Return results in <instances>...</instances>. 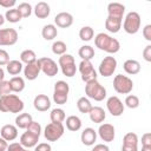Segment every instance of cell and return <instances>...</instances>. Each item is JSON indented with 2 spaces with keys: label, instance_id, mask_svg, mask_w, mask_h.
<instances>
[{
  "label": "cell",
  "instance_id": "6da1fadb",
  "mask_svg": "<svg viewBox=\"0 0 151 151\" xmlns=\"http://www.w3.org/2000/svg\"><path fill=\"white\" fill-rule=\"evenodd\" d=\"M94 44L96 46L101 50L105 51L107 53H117L120 50V44L116 38H112L111 35L106 34V33H98L94 38Z\"/></svg>",
  "mask_w": 151,
  "mask_h": 151
},
{
  "label": "cell",
  "instance_id": "7a4b0ae2",
  "mask_svg": "<svg viewBox=\"0 0 151 151\" xmlns=\"http://www.w3.org/2000/svg\"><path fill=\"white\" fill-rule=\"evenodd\" d=\"M24 110V101L17 94H7L0 97V111L19 113Z\"/></svg>",
  "mask_w": 151,
  "mask_h": 151
},
{
  "label": "cell",
  "instance_id": "3957f363",
  "mask_svg": "<svg viewBox=\"0 0 151 151\" xmlns=\"http://www.w3.org/2000/svg\"><path fill=\"white\" fill-rule=\"evenodd\" d=\"M85 93L88 98H91L96 101H101L106 98V88L103 85H100V83L97 79L86 83Z\"/></svg>",
  "mask_w": 151,
  "mask_h": 151
},
{
  "label": "cell",
  "instance_id": "277c9868",
  "mask_svg": "<svg viewBox=\"0 0 151 151\" xmlns=\"http://www.w3.org/2000/svg\"><path fill=\"white\" fill-rule=\"evenodd\" d=\"M140 15L137 13V12H129L124 19V22H123V28L126 33L129 34H136L139 28H140Z\"/></svg>",
  "mask_w": 151,
  "mask_h": 151
},
{
  "label": "cell",
  "instance_id": "5b68a950",
  "mask_svg": "<svg viewBox=\"0 0 151 151\" xmlns=\"http://www.w3.org/2000/svg\"><path fill=\"white\" fill-rule=\"evenodd\" d=\"M113 88L117 93L129 94L133 88V81L126 76L117 74L113 79Z\"/></svg>",
  "mask_w": 151,
  "mask_h": 151
},
{
  "label": "cell",
  "instance_id": "8992f818",
  "mask_svg": "<svg viewBox=\"0 0 151 151\" xmlns=\"http://www.w3.org/2000/svg\"><path fill=\"white\" fill-rule=\"evenodd\" d=\"M65 132L63 123H50L44 130V137L48 142H57Z\"/></svg>",
  "mask_w": 151,
  "mask_h": 151
},
{
  "label": "cell",
  "instance_id": "52a82bcc",
  "mask_svg": "<svg viewBox=\"0 0 151 151\" xmlns=\"http://www.w3.org/2000/svg\"><path fill=\"white\" fill-rule=\"evenodd\" d=\"M117 68V60L114 57H111V55H107L105 57L100 64H99V67H98V71H99V74L107 78V77H111L114 71Z\"/></svg>",
  "mask_w": 151,
  "mask_h": 151
},
{
  "label": "cell",
  "instance_id": "ba28073f",
  "mask_svg": "<svg viewBox=\"0 0 151 151\" xmlns=\"http://www.w3.org/2000/svg\"><path fill=\"white\" fill-rule=\"evenodd\" d=\"M80 74H81V80L85 83H88L91 80L97 79V72L90 60H81L78 67Z\"/></svg>",
  "mask_w": 151,
  "mask_h": 151
},
{
  "label": "cell",
  "instance_id": "9c48e42d",
  "mask_svg": "<svg viewBox=\"0 0 151 151\" xmlns=\"http://www.w3.org/2000/svg\"><path fill=\"white\" fill-rule=\"evenodd\" d=\"M38 60H39V64H40V70H41V72L44 74H46L47 77H54V76H57L59 68L57 66V63L53 59L45 57V58H40Z\"/></svg>",
  "mask_w": 151,
  "mask_h": 151
},
{
  "label": "cell",
  "instance_id": "30bf717a",
  "mask_svg": "<svg viewBox=\"0 0 151 151\" xmlns=\"http://www.w3.org/2000/svg\"><path fill=\"white\" fill-rule=\"evenodd\" d=\"M18 41V32L14 28L0 29V46H12Z\"/></svg>",
  "mask_w": 151,
  "mask_h": 151
},
{
  "label": "cell",
  "instance_id": "8fae6325",
  "mask_svg": "<svg viewBox=\"0 0 151 151\" xmlns=\"http://www.w3.org/2000/svg\"><path fill=\"white\" fill-rule=\"evenodd\" d=\"M106 107L113 117H119L124 112V104L117 96H111L106 101Z\"/></svg>",
  "mask_w": 151,
  "mask_h": 151
},
{
  "label": "cell",
  "instance_id": "7c38bea8",
  "mask_svg": "<svg viewBox=\"0 0 151 151\" xmlns=\"http://www.w3.org/2000/svg\"><path fill=\"white\" fill-rule=\"evenodd\" d=\"M98 134L99 137L101 138V140L104 142H113L114 139V126L112 124H107V123H104V124H100L99 129H98Z\"/></svg>",
  "mask_w": 151,
  "mask_h": 151
},
{
  "label": "cell",
  "instance_id": "4fadbf2b",
  "mask_svg": "<svg viewBox=\"0 0 151 151\" xmlns=\"http://www.w3.org/2000/svg\"><path fill=\"white\" fill-rule=\"evenodd\" d=\"M40 72H41V70H40V64H39L38 59L31 64H27L24 67V76L28 80H35Z\"/></svg>",
  "mask_w": 151,
  "mask_h": 151
},
{
  "label": "cell",
  "instance_id": "5bb4252c",
  "mask_svg": "<svg viewBox=\"0 0 151 151\" xmlns=\"http://www.w3.org/2000/svg\"><path fill=\"white\" fill-rule=\"evenodd\" d=\"M54 22L58 27L67 28L73 24V17L68 12H60L54 17Z\"/></svg>",
  "mask_w": 151,
  "mask_h": 151
},
{
  "label": "cell",
  "instance_id": "9a60e30c",
  "mask_svg": "<svg viewBox=\"0 0 151 151\" xmlns=\"http://www.w3.org/2000/svg\"><path fill=\"white\" fill-rule=\"evenodd\" d=\"M33 106L40 112H45L51 107V100L46 94H38L33 100Z\"/></svg>",
  "mask_w": 151,
  "mask_h": 151
},
{
  "label": "cell",
  "instance_id": "2e32d148",
  "mask_svg": "<svg viewBox=\"0 0 151 151\" xmlns=\"http://www.w3.org/2000/svg\"><path fill=\"white\" fill-rule=\"evenodd\" d=\"M1 138H4L7 142H12L18 137V127L12 124H6L0 130Z\"/></svg>",
  "mask_w": 151,
  "mask_h": 151
},
{
  "label": "cell",
  "instance_id": "e0dca14e",
  "mask_svg": "<svg viewBox=\"0 0 151 151\" xmlns=\"http://www.w3.org/2000/svg\"><path fill=\"white\" fill-rule=\"evenodd\" d=\"M107 13H109V17L123 20V15L125 13V6L119 2H110L107 5Z\"/></svg>",
  "mask_w": 151,
  "mask_h": 151
},
{
  "label": "cell",
  "instance_id": "ac0fdd59",
  "mask_svg": "<svg viewBox=\"0 0 151 151\" xmlns=\"http://www.w3.org/2000/svg\"><path fill=\"white\" fill-rule=\"evenodd\" d=\"M80 139H81V143H83L84 145H86V146L94 145L96 139H97V132H96L94 129H92V127H86V129H84V131L81 132Z\"/></svg>",
  "mask_w": 151,
  "mask_h": 151
},
{
  "label": "cell",
  "instance_id": "d6986e66",
  "mask_svg": "<svg viewBox=\"0 0 151 151\" xmlns=\"http://www.w3.org/2000/svg\"><path fill=\"white\" fill-rule=\"evenodd\" d=\"M88 114H90V119L93 123H97V124L103 123L105 120V118H106V113H105L104 109L100 107V106H92V109L88 112Z\"/></svg>",
  "mask_w": 151,
  "mask_h": 151
},
{
  "label": "cell",
  "instance_id": "ffe728a7",
  "mask_svg": "<svg viewBox=\"0 0 151 151\" xmlns=\"http://www.w3.org/2000/svg\"><path fill=\"white\" fill-rule=\"evenodd\" d=\"M39 142V137L29 133V132H24L20 137V144L25 147V149H29V147H33L38 144Z\"/></svg>",
  "mask_w": 151,
  "mask_h": 151
},
{
  "label": "cell",
  "instance_id": "44dd1931",
  "mask_svg": "<svg viewBox=\"0 0 151 151\" xmlns=\"http://www.w3.org/2000/svg\"><path fill=\"white\" fill-rule=\"evenodd\" d=\"M122 24H123L122 19H117V18H112L107 15L105 20V28L111 33H118L122 28Z\"/></svg>",
  "mask_w": 151,
  "mask_h": 151
},
{
  "label": "cell",
  "instance_id": "7402d4cb",
  "mask_svg": "<svg viewBox=\"0 0 151 151\" xmlns=\"http://www.w3.org/2000/svg\"><path fill=\"white\" fill-rule=\"evenodd\" d=\"M33 11H34L35 17L39 18V19H45V18H47V17L50 15V12H51L50 5H48L47 2H45V1L38 2V4L35 5V7H34Z\"/></svg>",
  "mask_w": 151,
  "mask_h": 151
},
{
  "label": "cell",
  "instance_id": "603a6c76",
  "mask_svg": "<svg viewBox=\"0 0 151 151\" xmlns=\"http://www.w3.org/2000/svg\"><path fill=\"white\" fill-rule=\"evenodd\" d=\"M123 68L127 74H137L140 71V64L139 61L134 60V59H127L124 64H123Z\"/></svg>",
  "mask_w": 151,
  "mask_h": 151
},
{
  "label": "cell",
  "instance_id": "cb8c5ba5",
  "mask_svg": "<svg viewBox=\"0 0 151 151\" xmlns=\"http://www.w3.org/2000/svg\"><path fill=\"white\" fill-rule=\"evenodd\" d=\"M41 35L45 40H53L57 35H58V29H57V26L53 25V24H47L42 27V31H41Z\"/></svg>",
  "mask_w": 151,
  "mask_h": 151
},
{
  "label": "cell",
  "instance_id": "d4e9b609",
  "mask_svg": "<svg viewBox=\"0 0 151 151\" xmlns=\"http://www.w3.org/2000/svg\"><path fill=\"white\" fill-rule=\"evenodd\" d=\"M66 127L70 131H79L81 129V120L78 116H68L66 118Z\"/></svg>",
  "mask_w": 151,
  "mask_h": 151
},
{
  "label": "cell",
  "instance_id": "484cf974",
  "mask_svg": "<svg viewBox=\"0 0 151 151\" xmlns=\"http://www.w3.org/2000/svg\"><path fill=\"white\" fill-rule=\"evenodd\" d=\"M8 81H9L12 92L19 93V92L24 91V88H25V80H24V78H21V77H13Z\"/></svg>",
  "mask_w": 151,
  "mask_h": 151
},
{
  "label": "cell",
  "instance_id": "4316f807",
  "mask_svg": "<svg viewBox=\"0 0 151 151\" xmlns=\"http://www.w3.org/2000/svg\"><path fill=\"white\" fill-rule=\"evenodd\" d=\"M32 116L29 113H20L15 118V126L19 129H27L29 123L32 122Z\"/></svg>",
  "mask_w": 151,
  "mask_h": 151
},
{
  "label": "cell",
  "instance_id": "83f0119b",
  "mask_svg": "<svg viewBox=\"0 0 151 151\" xmlns=\"http://www.w3.org/2000/svg\"><path fill=\"white\" fill-rule=\"evenodd\" d=\"M6 70L11 76L17 77V74L22 71V63L19 60H9V63L6 65Z\"/></svg>",
  "mask_w": 151,
  "mask_h": 151
},
{
  "label": "cell",
  "instance_id": "f1b7e54d",
  "mask_svg": "<svg viewBox=\"0 0 151 151\" xmlns=\"http://www.w3.org/2000/svg\"><path fill=\"white\" fill-rule=\"evenodd\" d=\"M78 54L81 58V60H90L91 61V59L94 57V50L90 45H84L79 48Z\"/></svg>",
  "mask_w": 151,
  "mask_h": 151
},
{
  "label": "cell",
  "instance_id": "f546056e",
  "mask_svg": "<svg viewBox=\"0 0 151 151\" xmlns=\"http://www.w3.org/2000/svg\"><path fill=\"white\" fill-rule=\"evenodd\" d=\"M50 118H51V122L52 123H63L66 118L65 116V111L63 109H59V107H55L51 111L50 113Z\"/></svg>",
  "mask_w": 151,
  "mask_h": 151
},
{
  "label": "cell",
  "instance_id": "4dcf8cb0",
  "mask_svg": "<svg viewBox=\"0 0 151 151\" xmlns=\"http://www.w3.org/2000/svg\"><path fill=\"white\" fill-rule=\"evenodd\" d=\"M22 19L21 14L19 13V11L17 8H11V9H7L6 13H5V20L9 21V22H19L20 20Z\"/></svg>",
  "mask_w": 151,
  "mask_h": 151
},
{
  "label": "cell",
  "instance_id": "1f68e13d",
  "mask_svg": "<svg viewBox=\"0 0 151 151\" xmlns=\"http://www.w3.org/2000/svg\"><path fill=\"white\" fill-rule=\"evenodd\" d=\"M77 107L81 113H88L92 109V104L86 97H80L77 101Z\"/></svg>",
  "mask_w": 151,
  "mask_h": 151
},
{
  "label": "cell",
  "instance_id": "d6a6232c",
  "mask_svg": "<svg viewBox=\"0 0 151 151\" xmlns=\"http://www.w3.org/2000/svg\"><path fill=\"white\" fill-rule=\"evenodd\" d=\"M35 60H37V55H35V52L32 51V50H25L20 53V61L25 63L26 65L31 64Z\"/></svg>",
  "mask_w": 151,
  "mask_h": 151
},
{
  "label": "cell",
  "instance_id": "836d02e7",
  "mask_svg": "<svg viewBox=\"0 0 151 151\" xmlns=\"http://www.w3.org/2000/svg\"><path fill=\"white\" fill-rule=\"evenodd\" d=\"M94 35V32H93V28L90 27V26H84L80 28L79 31V38L83 40V41H90Z\"/></svg>",
  "mask_w": 151,
  "mask_h": 151
},
{
  "label": "cell",
  "instance_id": "e575fe53",
  "mask_svg": "<svg viewBox=\"0 0 151 151\" xmlns=\"http://www.w3.org/2000/svg\"><path fill=\"white\" fill-rule=\"evenodd\" d=\"M66 50H67V46L64 41L61 40H57L52 44V52L57 55H63L66 53Z\"/></svg>",
  "mask_w": 151,
  "mask_h": 151
},
{
  "label": "cell",
  "instance_id": "d590c367",
  "mask_svg": "<svg viewBox=\"0 0 151 151\" xmlns=\"http://www.w3.org/2000/svg\"><path fill=\"white\" fill-rule=\"evenodd\" d=\"M17 9L19 11V13L21 14L22 18H28L32 13V6L28 2H20L19 6L17 7Z\"/></svg>",
  "mask_w": 151,
  "mask_h": 151
},
{
  "label": "cell",
  "instance_id": "8d00e7d4",
  "mask_svg": "<svg viewBox=\"0 0 151 151\" xmlns=\"http://www.w3.org/2000/svg\"><path fill=\"white\" fill-rule=\"evenodd\" d=\"M123 145H138V136L134 132H127L123 138Z\"/></svg>",
  "mask_w": 151,
  "mask_h": 151
},
{
  "label": "cell",
  "instance_id": "74e56055",
  "mask_svg": "<svg viewBox=\"0 0 151 151\" xmlns=\"http://www.w3.org/2000/svg\"><path fill=\"white\" fill-rule=\"evenodd\" d=\"M124 104L129 107V109H137L139 106V98L134 94H129L126 98H125V101Z\"/></svg>",
  "mask_w": 151,
  "mask_h": 151
},
{
  "label": "cell",
  "instance_id": "f35d334b",
  "mask_svg": "<svg viewBox=\"0 0 151 151\" xmlns=\"http://www.w3.org/2000/svg\"><path fill=\"white\" fill-rule=\"evenodd\" d=\"M26 131L29 132V133H32V134H34V136H37V137H40V133H41V126H40V124H39L38 122L32 120V122L29 123V125L27 126Z\"/></svg>",
  "mask_w": 151,
  "mask_h": 151
},
{
  "label": "cell",
  "instance_id": "ab89813d",
  "mask_svg": "<svg viewBox=\"0 0 151 151\" xmlns=\"http://www.w3.org/2000/svg\"><path fill=\"white\" fill-rule=\"evenodd\" d=\"M54 91L55 92H63V93H66L68 94L70 92V86L66 81L64 80H58L55 84H54Z\"/></svg>",
  "mask_w": 151,
  "mask_h": 151
},
{
  "label": "cell",
  "instance_id": "60d3db41",
  "mask_svg": "<svg viewBox=\"0 0 151 151\" xmlns=\"http://www.w3.org/2000/svg\"><path fill=\"white\" fill-rule=\"evenodd\" d=\"M67 98H68V94L66 93H63V92H53V100L55 104L58 105H64L66 104L67 101Z\"/></svg>",
  "mask_w": 151,
  "mask_h": 151
},
{
  "label": "cell",
  "instance_id": "b9f144b4",
  "mask_svg": "<svg viewBox=\"0 0 151 151\" xmlns=\"http://www.w3.org/2000/svg\"><path fill=\"white\" fill-rule=\"evenodd\" d=\"M58 64H59V66H60V67L66 66V65H70V64H74V58H73V55L65 53V54H63V55H60V57H59Z\"/></svg>",
  "mask_w": 151,
  "mask_h": 151
},
{
  "label": "cell",
  "instance_id": "7bdbcfd3",
  "mask_svg": "<svg viewBox=\"0 0 151 151\" xmlns=\"http://www.w3.org/2000/svg\"><path fill=\"white\" fill-rule=\"evenodd\" d=\"M61 72H63V74H64V76H66V77H68V78L73 77V76L76 74V72H77L76 63H74V64L66 65V66H63V67H61Z\"/></svg>",
  "mask_w": 151,
  "mask_h": 151
},
{
  "label": "cell",
  "instance_id": "ee69618b",
  "mask_svg": "<svg viewBox=\"0 0 151 151\" xmlns=\"http://www.w3.org/2000/svg\"><path fill=\"white\" fill-rule=\"evenodd\" d=\"M11 93H12V90H11L9 81H7V80L0 81V97L7 96V94H11Z\"/></svg>",
  "mask_w": 151,
  "mask_h": 151
},
{
  "label": "cell",
  "instance_id": "f6af8a7d",
  "mask_svg": "<svg viewBox=\"0 0 151 151\" xmlns=\"http://www.w3.org/2000/svg\"><path fill=\"white\" fill-rule=\"evenodd\" d=\"M9 63V54L7 51L0 48V66L7 65Z\"/></svg>",
  "mask_w": 151,
  "mask_h": 151
},
{
  "label": "cell",
  "instance_id": "bcb514c9",
  "mask_svg": "<svg viewBox=\"0 0 151 151\" xmlns=\"http://www.w3.org/2000/svg\"><path fill=\"white\" fill-rule=\"evenodd\" d=\"M7 151H29L25 149L20 143H11L7 147Z\"/></svg>",
  "mask_w": 151,
  "mask_h": 151
},
{
  "label": "cell",
  "instance_id": "7dc6e473",
  "mask_svg": "<svg viewBox=\"0 0 151 151\" xmlns=\"http://www.w3.org/2000/svg\"><path fill=\"white\" fill-rule=\"evenodd\" d=\"M142 146H151V133L145 132L142 136Z\"/></svg>",
  "mask_w": 151,
  "mask_h": 151
},
{
  "label": "cell",
  "instance_id": "c3c4849f",
  "mask_svg": "<svg viewBox=\"0 0 151 151\" xmlns=\"http://www.w3.org/2000/svg\"><path fill=\"white\" fill-rule=\"evenodd\" d=\"M34 151H52V147L48 143H40L35 145Z\"/></svg>",
  "mask_w": 151,
  "mask_h": 151
},
{
  "label": "cell",
  "instance_id": "681fc988",
  "mask_svg": "<svg viewBox=\"0 0 151 151\" xmlns=\"http://www.w3.org/2000/svg\"><path fill=\"white\" fill-rule=\"evenodd\" d=\"M143 58H144L147 63L151 61V45H146L145 48L143 50Z\"/></svg>",
  "mask_w": 151,
  "mask_h": 151
},
{
  "label": "cell",
  "instance_id": "f907efd6",
  "mask_svg": "<svg viewBox=\"0 0 151 151\" xmlns=\"http://www.w3.org/2000/svg\"><path fill=\"white\" fill-rule=\"evenodd\" d=\"M15 4H17L15 0H0V6L5 7V8H8V9H11Z\"/></svg>",
  "mask_w": 151,
  "mask_h": 151
},
{
  "label": "cell",
  "instance_id": "816d5d0a",
  "mask_svg": "<svg viewBox=\"0 0 151 151\" xmlns=\"http://www.w3.org/2000/svg\"><path fill=\"white\" fill-rule=\"evenodd\" d=\"M143 37L147 40V41H151V25H146L144 28H143Z\"/></svg>",
  "mask_w": 151,
  "mask_h": 151
},
{
  "label": "cell",
  "instance_id": "f5cc1de1",
  "mask_svg": "<svg viewBox=\"0 0 151 151\" xmlns=\"http://www.w3.org/2000/svg\"><path fill=\"white\" fill-rule=\"evenodd\" d=\"M91 151H110V149H109V146L105 145V144H96L94 147H93Z\"/></svg>",
  "mask_w": 151,
  "mask_h": 151
},
{
  "label": "cell",
  "instance_id": "db71d44e",
  "mask_svg": "<svg viewBox=\"0 0 151 151\" xmlns=\"http://www.w3.org/2000/svg\"><path fill=\"white\" fill-rule=\"evenodd\" d=\"M122 151H138V145H123Z\"/></svg>",
  "mask_w": 151,
  "mask_h": 151
},
{
  "label": "cell",
  "instance_id": "11a10c76",
  "mask_svg": "<svg viewBox=\"0 0 151 151\" xmlns=\"http://www.w3.org/2000/svg\"><path fill=\"white\" fill-rule=\"evenodd\" d=\"M7 147H8L7 140H5L4 138L0 137V151H7Z\"/></svg>",
  "mask_w": 151,
  "mask_h": 151
},
{
  "label": "cell",
  "instance_id": "9f6ffc18",
  "mask_svg": "<svg viewBox=\"0 0 151 151\" xmlns=\"http://www.w3.org/2000/svg\"><path fill=\"white\" fill-rule=\"evenodd\" d=\"M4 78H5V72H4V70L0 67V81H2Z\"/></svg>",
  "mask_w": 151,
  "mask_h": 151
},
{
  "label": "cell",
  "instance_id": "6f0895ef",
  "mask_svg": "<svg viewBox=\"0 0 151 151\" xmlns=\"http://www.w3.org/2000/svg\"><path fill=\"white\" fill-rule=\"evenodd\" d=\"M4 22H5V17L2 14H0V26H2Z\"/></svg>",
  "mask_w": 151,
  "mask_h": 151
},
{
  "label": "cell",
  "instance_id": "680465c9",
  "mask_svg": "<svg viewBox=\"0 0 151 151\" xmlns=\"http://www.w3.org/2000/svg\"><path fill=\"white\" fill-rule=\"evenodd\" d=\"M142 151H151V146H142Z\"/></svg>",
  "mask_w": 151,
  "mask_h": 151
}]
</instances>
